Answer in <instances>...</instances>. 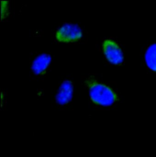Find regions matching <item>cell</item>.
<instances>
[{
  "label": "cell",
  "mask_w": 156,
  "mask_h": 157,
  "mask_svg": "<svg viewBox=\"0 0 156 157\" xmlns=\"http://www.w3.org/2000/svg\"><path fill=\"white\" fill-rule=\"evenodd\" d=\"M51 63V57L49 54H42L37 56L33 61L31 71L37 76L45 74Z\"/></svg>",
  "instance_id": "obj_5"
},
{
  "label": "cell",
  "mask_w": 156,
  "mask_h": 157,
  "mask_svg": "<svg viewBox=\"0 0 156 157\" xmlns=\"http://www.w3.org/2000/svg\"><path fill=\"white\" fill-rule=\"evenodd\" d=\"M102 50L107 59L112 64L120 65L124 61L123 51L119 45L111 39L104 40L102 44Z\"/></svg>",
  "instance_id": "obj_3"
},
{
  "label": "cell",
  "mask_w": 156,
  "mask_h": 157,
  "mask_svg": "<svg viewBox=\"0 0 156 157\" xmlns=\"http://www.w3.org/2000/svg\"><path fill=\"white\" fill-rule=\"evenodd\" d=\"M144 59L147 67L156 73V43L150 45L147 48Z\"/></svg>",
  "instance_id": "obj_6"
},
{
  "label": "cell",
  "mask_w": 156,
  "mask_h": 157,
  "mask_svg": "<svg viewBox=\"0 0 156 157\" xmlns=\"http://www.w3.org/2000/svg\"><path fill=\"white\" fill-rule=\"evenodd\" d=\"M8 1H2L1 2V18L6 15V13L8 10Z\"/></svg>",
  "instance_id": "obj_7"
},
{
  "label": "cell",
  "mask_w": 156,
  "mask_h": 157,
  "mask_svg": "<svg viewBox=\"0 0 156 157\" xmlns=\"http://www.w3.org/2000/svg\"><path fill=\"white\" fill-rule=\"evenodd\" d=\"M91 101L96 105L110 106L118 100V94L109 86L95 79L87 78L85 81Z\"/></svg>",
  "instance_id": "obj_1"
},
{
  "label": "cell",
  "mask_w": 156,
  "mask_h": 157,
  "mask_svg": "<svg viewBox=\"0 0 156 157\" xmlns=\"http://www.w3.org/2000/svg\"><path fill=\"white\" fill-rule=\"evenodd\" d=\"M82 37V29L77 25L67 23L62 26L56 32V38L61 42H76Z\"/></svg>",
  "instance_id": "obj_2"
},
{
  "label": "cell",
  "mask_w": 156,
  "mask_h": 157,
  "mask_svg": "<svg viewBox=\"0 0 156 157\" xmlns=\"http://www.w3.org/2000/svg\"><path fill=\"white\" fill-rule=\"evenodd\" d=\"M74 92V84L70 80H65L60 86L56 95V101L59 105H65L72 100Z\"/></svg>",
  "instance_id": "obj_4"
}]
</instances>
